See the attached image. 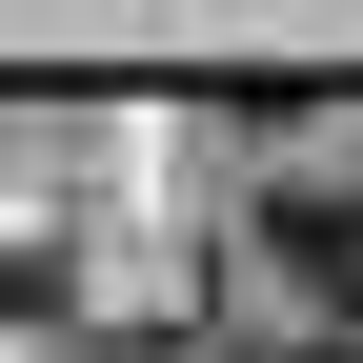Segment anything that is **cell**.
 Segmentation results:
<instances>
[{
	"label": "cell",
	"mask_w": 363,
	"mask_h": 363,
	"mask_svg": "<svg viewBox=\"0 0 363 363\" xmlns=\"http://www.w3.org/2000/svg\"><path fill=\"white\" fill-rule=\"evenodd\" d=\"M262 262L323 303V343H363V182H262Z\"/></svg>",
	"instance_id": "6da1fadb"
},
{
	"label": "cell",
	"mask_w": 363,
	"mask_h": 363,
	"mask_svg": "<svg viewBox=\"0 0 363 363\" xmlns=\"http://www.w3.org/2000/svg\"><path fill=\"white\" fill-rule=\"evenodd\" d=\"M242 363H363V343H323V323H303V343H242Z\"/></svg>",
	"instance_id": "7a4b0ae2"
}]
</instances>
